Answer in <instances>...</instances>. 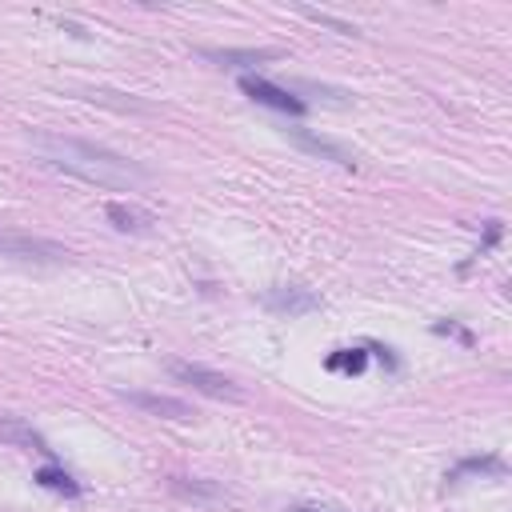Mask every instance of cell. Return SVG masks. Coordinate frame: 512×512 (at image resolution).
I'll use <instances>...</instances> for the list:
<instances>
[{"instance_id": "cell-1", "label": "cell", "mask_w": 512, "mask_h": 512, "mask_svg": "<svg viewBox=\"0 0 512 512\" xmlns=\"http://www.w3.org/2000/svg\"><path fill=\"white\" fill-rule=\"evenodd\" d=\"M32 149L45 157V165L64 168V173L81 176L100 189H136L141 181H149L141 165H132L121 152L105 149V144L81 141V136H61V132H32Z\"/></svg>"}, {"instance_id": "cell-2", "label": "cell", "mask_w": 512, "mask_h": 512, "mask_svg": "<svg viewBox=\"0 0 512 512\" xmlns=\"http://www.w3.org/2000/svg\"><path fill=\"white\" fill-rule=\"evenodd\" d=\"M0 256H13V260H32V264H68L73 252L64 244L48 241V236H32L21 228H0Z\"/></svg>"}, {"instance_id": "cell-3", "label": "cell", "mask_w": 512, "mask_h": 512, "mask_svg": "<svg viewBox=\"0 0 512 512\" xmlns=\"http://www.w3.org/2000/svg\"><path fill=\"white\" fill-rule=\"evenodd\" d=\"M168 372H173L181 384H192L196 392H204V397H212V400H228V405H241V400H244V388L233 377H225V372H212V369H204V364L168 361Z\"/></svg>"}, {"instance_id": "cell-4", "label": "cell", "mask_w": 512, "mask_h": 512, "mask_svg": "<svg viewBox=\"0 0 512 512\" xmlns=\"http://www.w3.org/2000/svg\"><path fill=\"white\" fill-rule=\"evenodd\" d=\"M121 397L128 400V405L141 408V413L160 416V421H176V424L196 421V408L189 405V400H181V397H165V392H141V388H124Z\"/></svg>"}, {"instance_id": "cell-5", "label": "cell", "mask_w": 512, "mask_h": 512, "mask_svg": "<svg viewBox=\"0 0 512 512\" xmlns=\"http://www.w3.org/2000/svg\"><path fill=\"white\" fill-rule=\"evenodd\" d=\"M241 89H244V97L256 100V105H269V108L288 113V116H304V108H309L293 89H280V84L264 81V76H241Z\"/></svg>"}, {"instance_id": "cell-6", "label": "cell", "mask_w": 512, "mask_h": 512, "mask_svg": "<svg viewBox=\"0 0 512 512\" xmlns=\"http://www.w3.org/2000/svg\"><path fill=\"white\" fill-rule=\"evenodd\" d=\"M280 132L288 136V141L296 144V149H304L309 157H317V160H332V165H340V168H353L356 165V157L345 149V144H337V141H329V136H317V132H309V128H280Z\"/></svg>"}, {"instance_id": "cell-7", "label": "cell", "mask_w": 512, "mask_h": 512, "mask_svg": "<svg viewBox=\"0 0 512 512\" xmlns=\"http://www.w3.org/2000/svg\"><path fill=\"white\" fill-rule=\"evenodd\" d=\"M264 304L272 312H285V317H304V312H317L320 309V296L309 293V288H296V285H280L264 293Z\"/></svg>"}, {"instance_id": "cell-8", "label": "cell", "mask_w": 512, "mask_h": 512, "mask_svg": "<svg viewBox=\"0 0 512 512\" xmlns=\"http://www.w3.org/2000/svg\"><path fill=\"white\" fill-rule=\"evenodd\" d=\"M0 440L13 448H29V452H40V457L56 460V448H48V440L40 437L29 421H21V416H0Z\"/></svg>"}, {"instance_id": "cell-9", "label": "cell", "mask_w": 512, "mask_h": 512, "mask_svg": "<svg viewBox=\"0 0 512 512\" xmlns=\"http://www.w3.org/2000/svg\"><path fill=\"white\" fill-rule=\"evenodd\" d=\"M201 56L225 64V68H249V64L277 61L280 53H272V48H201Z\"/></svg>"}, {"instance_id": "cell-10", "label": "cell", "mask_w": 512, "mask_h": 512, "mask_svg": "<svg viewBox=\"0 0 512 512\" xmlns=\"http://www.w3.org/2000/svg\"><path fill=\"white\" fill-rule=\"evenodd\" d=\"M105 217L113 220V228H121V233H152V225H157L152 212L136 209V204H124V201L105 204Z\"/></svg>"}, {"instance_id": "cell-11", "label": "cell", "mask_w": 512, "mask_h": 512, "mask_svg": "<svg viewBox=\"0 0 512 512\" xmlns=\"http://www.w3.org/2000/svg\"><path fill=\"white\" fill-rule=\"evenodd\" d=\"M173 492L176 497H184V500H201V505H220V500H228V492L220 489V484H212V481H181V476H176Z\"/></svg>"}, {"instance_id": "cell-12", "label": "cell", "mask_w": 512, "mask_h": 512, "mask_svg": "<svg viewBox=\"0 0 512 512\" xmlns=\"http://www.w3.org/2000/svg\"><path fill=\"white\" fill-rule=\"evenodd\" d=\"M32 481H37L40 489H48V492H61V497H81V484H76L61 465H45L37 476H32Z\"/></svg>"}, {"instance_id": "cell-13", "label": "cell", "mask_w": 512, "mask_h": 512, "mask_svg": "<svg viewBox=\"0 0 512 512\" xmlns=\"http://www.w3.org/2000/svg\"><path fill=\"white\" fill-rule=\"evenodd\" d=\"M364 353H356V348H340V353L329 356V369L332 372H364Z\"/></svg>"}, {"instance_id": "cell-14", "label": "cell", "mask_w": 512, "mask_h": 512, "mask_svg": "<svg viewBox=\"0 0 512 512\" xmlns=\"http://www.w3.org/2000/svg\"><path fill=\"white\" fill-rule=\"evenodd\" d=\"M296 13L304 16V21H312V24H324V29H332V32H340V37H353V24L348 21H337V16H329V13H317V8H296Z\"/></svg>"}, {"instance_id": "cell-15", "label": "cell", "mask_w": 512, "mask_h": 512, "mask_svg": "<svg viewBox=\"0 0 512 512\" xmlns=\"http://www.w3.org/2000/svg\"><path fill=\"white\" fill-rule=\"evenodd\" d=\"M84 100H97V105H113V108H124V113H149L144 100H116V92H81Z\"/></svg>"}, {"instance_id": "cell-16", "label": "cell", "mask_w": 512, "mask_h": 512, "mask_svg": "<svg viewBox=\"0 0 512 512\" xmlns=\"http://www.w3.org/2000/svg\"><path fill=\"white\" fill-rule=\"evenodd\" d=\"M288 512H329V508H317V505H293Z\"/></svg>"}]
</instances>
